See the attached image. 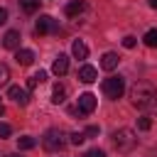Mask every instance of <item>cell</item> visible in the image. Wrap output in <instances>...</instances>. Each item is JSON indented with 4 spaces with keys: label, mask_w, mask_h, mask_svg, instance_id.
<instances>
[{
    "label": "cell",
    "mask_w": 157,
    "mask_h": 157,
    "mask_svg": "<svg viewBox=\"0 0 157 157\" xmlns=\"http://www.w3.org/2000/svg\"><path fill=\"white\" fill-rule=\"evenodd\" d=\"M130 103L147 115H157V91L145 81H140L130 88Z\"/></svg>",
    "instance_id": "cell-1"
},
{
    "label": "cell",
    "mask_w": 157,
    "mask_h": 157,
    "mask_svg": "<svg viewBox=\"0 0 157 157\" xmlns=\"http://www.w3.org/2000/svg\"><path fill=\"white\" fill-rule=\"evenodd\" d=\"M113 147L118 150V152H132L135 147H137V135H135V130H130V128H120V130H115L113 132Z\"/></svg>",
    "instance_id": "cell-2"
},
{
    "label": "cell",
    "mask_w": 157,
    "mask_h": 157,
    "mask_svg": "<svg viewBox=\"0 0 157 157\" xmlns=\"http://www.w3.org/2000/svg\"><path fill=\"white\" fill-rule=\"evenodd\" d=\"M42 145H44L47 152H61V150L66 147V135H64V130H59V128L47 130L44 137H42Z\"/></svg>",
    "instance_id": "cell-3"
},
{
    "label": "cell",
    "mask_w": 157,
    "mask_h": 157,
    "mask_svg": "<svg viewBox=\"0 0 157 157\" xmlns=\"http://www.w3.org/2000/svg\"><path fill=\"white\" fill-rule=\"evenodd\" d=\"M103 93H105V98H110V101H118L123 93H125V78L123 76H108L105 81H103Z\"/></svg>",
    "instance_id": "cell-4"
},
{
    "label": "cell",
    "mask_w": 157,
    "mask_h": 157,
    "mask_svg": "<svg viewBox=\"0 0 157 157\" xmlns=\"http://www.w3.org/2000/svg\"><path fill=\"white\" fill-rule=\"evenodd\" d=\"M93 110H96V96H93V93H81V96H78V105L74 108V113L88 115V113H93Z\"/></svg>",
    "instance_id": "cell-5"
},
{
    "label": "cell",
    "mask_w": 157,
    "mask_h": 157,
    "mask_svg": "<svg viewBox=\"0 0 157 157\" xmlns=\"http://www.w3.org/2000/svg\"><path fill=\"white\" fill-rule=\"evenodd\" d=\"M59 29V25H56V20H52L49 15H42L39 20H37V25H34V32L42 37V34H49V32H56Z\"/></svg>",
    "instance_id": "cell-6"
},
{
    "label": "cell",
    "mask_w": 157,
    "mask_h": 157,
    "mask_svg": "<svg viewBox=\"0 0 157 157\" xmlns=\"http://www.w3.org/2000/svg\"><path fill=\"white\" fill-rule=\"evenodd\" d=\"M7 96H10L15 103H20V105H27V103H29V93H27V88H22V86H10Z\"/></svg>",
    "instance_id": "cell-7"
},
{
    "label": "cell",
    "mask_w": 157,
    "mask_h": 157,
    "mask_svg": "<svg viewBox=\"0 0 157 157\" xmlns=\"http://www.w3.org/2000/svg\"><path fill=\"white\" fill-rule=\"evenodd\" d=\"M118 64H120V56H118L115 52H105V54L101 56V69H105V71H113Z\"/></svg>",
    "instance_id": "cell-8"
},
{
    "label": "cell",
    "mask_w": 157,
    "mask_h": 157,
    "mask_svg": "<svg viewBox=\"0 0 157 157\" xmlns=\"http://www.w3.org/2000/svg\"><path fill=\"white\" fill-rule=\"evenodd\" d=\"M98 78V71L91 66V64H83L81 69H78V81H83V83H93Z\"/></svg>",
    "instance_id": "cell-9"
},
{
    "label": "cell",
    "mask_w": 157,
    "mask_h": 157,
    "mask_svg": "<svg viewBox=\"0 0 157 157\" xmlns=\"http://www.w3.org/2000/svg\"><path fill=\"white\" fill-rule=\"evenodd\" d=\"M83 10H86V0H71V2L64 7L66 17H78V15H83Z\"/></svg>",
    "instance_id": "cell-10"
},
{
    "label": "cell",
    "mask_w": 157,
    "mask_h": 157,
    "mask_svg": "<svg viewBox=\"0 0 157 157\" xmlns=\"http://www.w3.org/2000/svg\"><path fill=\"white\" fill-rule=\"evenodd\" d=\"M52 71H54L56 76H64V74L69 71V56H66V54H59V56L54 59V64H52Z\"/></svg>",
    "instance_id": "cell-11"
},
{
    "label": "cell",
    "mask_w": 157,
    "mask_h": 157,
    "mask_svg": "<svg viewBox=\"0 0 157 157\" xmlns=\"http://www.w3.org/2000/svg\"><path fill=\"white\" fill-rule=\"evenodd\" d=\"M2 47H5V49H17V47H20V32H17V29L5 32V37H2Z\"/></svg>",
    "instance_id": "cell-12"
},
{
    "label": "cell",
    "mask_w": 157,
    "mask_h": 157,
    "mask_svg": "<svg viewBox=\"0 0 157 157\" xmlns=\"http://www.w3.org/2000/svg\"><path fill=\"white\" fill-rule=\"evenodd\" d=\"M15 61H17L20 66H29V64L34 61V54H32V49H17V54H15Z\"/></svg>",
    "instance_id": "cell-13"
},
{
    "label": "cell",
    "mask_w": 157,
    "mask_h": 157,
    "mask_svg": "<svg viewBox=\"0 0 157 157\" xmlns=\"http://www.w3.org/2000/svg\"><path fill=\"white\" fill-rule=\"evenodd\" d=\"M64 101H66V86L56 81V83H54V88H52V103H56V105H59V103H64Z\"/></svg>",
    "instance_id": "cell-14"
},
{
    "label": "cell",
    "mask_w": 157,
    "mask_h": 157,
    "mask_svg": "<svg viewBox=\"0 0 157 157\" xmlns=\"http://www.w3.org/2000/svg\"><path fill=\"white\" fill-rule=\"evenodd\" d=\"M71 54H74L76 59H86V56H88V47H86L81 39H76V42L71 44Z\"/></svg>",
    "instance_id": "cell-15"
},
{
    "label": "cell",
    "mask_w": 157,
    "mask_h": 157,
    "mask_svg": "<svg viewBox=\"0 0 157 157\" xmlns=\"http://www.w3.org/2000/svg\"><path fill=\"white\" fill-rule=\"evenodd\" d=\"M47 81V71H37V74H32L29 78H27V88H37L39 83H44Z\"/></svg>",
    "instance_id": "cell-16"
},
{
    "label": "cell",
    "mask_w": 157,
    "mask_h": 157,
    "mask_svg": "<svg viewBox=\"0 0 157 157\" xmlns=\"http://www.w3.org/2000/svg\"><path fill=\"white\" fill-rule=\"evenodd\" d=\"M34 145H37V140H34V137H29V135H25V137H20V140H17V147H20V150H32Z\"/></svg>",
    "instance_id": "cell-17"
},
{
    "label": "cell",
    "mask_w": 157,
    "mask_h": 157,
    "mask_svg": "<svg viewBox=\"0 0 157 157\" xmlns=\"http://www.w3.org/2000/svg\"><path fill=\"white\" fill-rule=\"evenodd\" d=\"M142 39H145V44H147V47H152V49H157V29H147Z\"/></svg>",
    "instance_id": "cell-18"
},
{
    "label": "cell",
    "mask_w": 157,
    "mask_h": 157,
    "mask_svg": "<svg viewBox=\"0 0 157 157\" xmlns=\"http://www.w3.org/2000/svg\"><path fill=\"white\" fill-rule=\"evenodd\" d=\"M20 5H22V10L25 12H37V7H39V0H20Z\"/></svg>",
    "instance_id": "cell-19"
},
{
    "label": "cell",
    "mask_w": 157,
    "mask_h": 157,
    "mask_svg": "<svg viewBox=\"0 0 157 157\" xmlns=\"http://www.w3.org/2000/svg\"><path fill=\"white\" fill-rule=\"evenodd\" d=\"M137 128H140V130H150V128H152V120H150V115H142V118L137 120Z\"/></svg>",
    "instance_id": "cell-20"
},
{
    "label": "cell",
    "mask_w": 157,
    "mask_h": 157,
    "mask_svg": "<svg viewBox=\"0 0 157 157\" xmlns=\"http://www.w3.org/2000/svg\"><path fill=\"white\" fill-rule=\"evenodd\" d=\"M7 78H10V69H7L5 64H0V86L7 83Z\"/></svg>",
    "instance_id": "cell-21"
},
{
    "label": "cell",
    "mask_w": 157,
    "mask_h": 157,
    "mask_svg": "<svg viewBox=\"0 0 157 157\" xmlns=\"http://www.w3.org/2000/svg\"><path fill=\"white\" fill-rule=\"evenodd\" d=\"M135 44H137V39H135V37H130V34H128V37H123V47H125V49H132Z\"/></svg>",
    "instance_id": "cell-22"
},
{
    "label": "cell",
    "mask_w": 157,
    "mask_h": 157,
    "mask_svg": "<svg viewBox=\"0 0 157 157\" xmlns=\"http://www.w3.org/2000/svg\"><path fill=\"white\" fill-rule=\"evenodd\" d=\"M83 140H86L83 132H74V135H71V142H74V145H83Z\"/></svg>",
    "instance_id": "cell-23"
},
{
    "label": "cell",
    "mask_w": 157,
    "mask_h": 157,
    "mask_svg": "<svg viewBox=\"0 0 157 157\" xmlns=\"http://www.w3.org/2000/svg\"><path fill=\"white\" fill-rule=\"evenodd\" d=\"M10 132H12V128L7 123H0V137H10Z\"/></svg>",
    "instance_id": "cell-24"
},
{
    "label": "cell",
    "mask_w": 157,
    "mask_h": 157,
    "mask_svg": "<svg viewBox=\"0 0 157 157\" xmlns=\"http://www.w3.org/2000/svg\"><path fill=\"white\" fill-rule=\"evenodd\" d=\"M83 157H105V152H103V150H98V147H93V150H88Z\"/></svg>",
    "instance_id": "cell-25"
},
{
    "label": "cell",
    "mask_w": 157,
    "mask_h": 157,
    "mask_svg": "<svg viewBox=\"0 0 157 157\" xmlns=\"http://www.w3.org/2000/svg\"><path fill=\"white\" fill-rule=\"evenodd\" d=\"M86 137H96L98 135V125H91V128H86V132H83Z\"/></svg>",
    "instance_id": "cell-26"
},
{
    "label": "cell",
    "mask_w": 157,
    "mask_h": 157,
    "mask_svg": "<svg viewBox=\"0 0 157 157\" xmlns=\"http://www.w3.org/2000/svg\"><path fill=\"white\" fill-rule=\"evenodd\" d=\"M5 22H7V10L0 7V25H5Z\"/></svg>",
    "instance_id": "cell-27"
},
{
    "label": "cell",
    "mask_w": 157,
    "mask_h": 157,
    "mask_svg": "<svg viewBox=\"0 0 157 157\" xmlns=\"http://www.w3.org/2000/svg\"><path fill=\"white\" fill-rule=\"evenodd\" d=\"M2 113H5V105H2V101H0V115H2Z\"/></svg>",
    "instance_id": "cell-28"
},
{
    "label": "cell",
    "mask_w": 157,
    "mask_h": 157,
    "mask_svg": "<svg viewBox=\"0 0 157 157\" xmlns=\"http://www.w3.org/2000/svg\"><path fill=\"white\" fill-rule=\"evenodd\" d=\"M150 5H152V7H155V10H157V0H150Z\"/></svg>",
    "instance_id": "cell-29"
},
{
    "label": "cell",
    "mask_w": 157,
    "mask_h": 157,
    "mask_svg": "<svg viewBox=\"0 0 157 157\" xmlns=\"http://www.w3.org/2000/svg\"><path fill=\"white\" fill-rule=\"evenodd\" d=\"M10 157H20V155H10Z\"/></svg>",
    "instance_id": "cell-30"
}]
</instances>
